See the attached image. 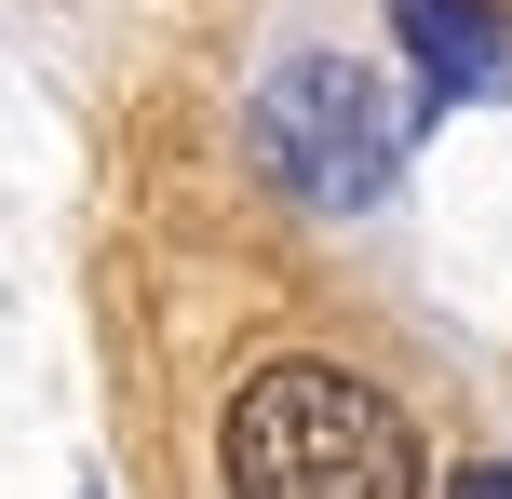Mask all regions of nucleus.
<instances>
[{"mask_svg": "<svg viewBox=\"0 0 512 499\" xmlns=\"http://www.w3.org/2000/svg\"><path fill=\"white\" fill-rule=\"evenodd\" d=\"M459 499H512V459H486V473H459Z\"/></svg>", "mask_w": 512, "mask_h": 499, "instance_id": "obj_4", "label": "nucleus"}, {"mask_svg": "<svg viewBox=\"0 0 512 499\" xmlns=\"http://www.w3.org/2000/svg\"><path fill=\"white\" fill-rule=\"evenodd\" d=\"M391 27H405V54H418V108L499 95V81H512V27L472 14V0H391Z\"/></svg>", "mask_w": 512, "mask_h": 499, "instance_id": "obj_3", "label": "nucleus"}, {"mask_svg": "<svg viewBox=\"0 0 512 499\" xmlns=\"http://www.w3.org/2000/svg\"><path fill=\"white\" fill-rule=\"evenodd\" d=\"M405 135H418V95H391L351 54H297V68L256 95V162H270L297 203H378V189L405 176Z\"/></svg>", "mask_w": 512, "mask_h": 499, "instance_id": "obj_2", "label": "nucleus"}, {"mask_svg": "<svg viewBox=\"0 0 512 499\" xmlns=\"http://www.w3.org/2000/svg\"><path fill=\"white\" fill-rule=\"evenodd\" d=\"M216 473L230 499H418V419L351 365H270L216 432Z\"/></svg>", "mask_w": 512, "mask_h": 499, "instance_id": "obj_1", "label": "nucleus"}]
</instances>
